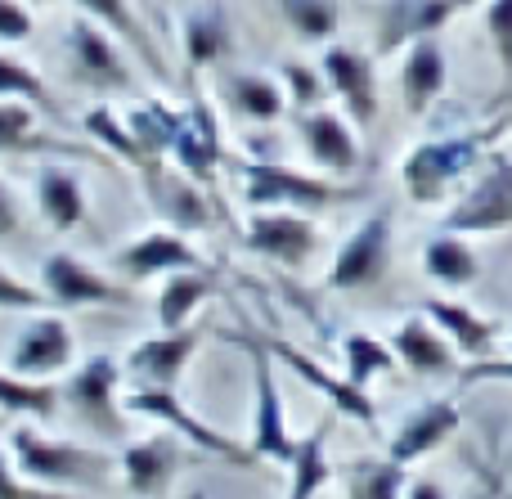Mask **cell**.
<instances>
[{"label": "cell", "instance_id": "cell-1", "mask_svg": "<svg viewBox=\"0 0 512 499\" xmlns=\"http://www.w3.org/2000/svg\"><path fill=\"white\" fill-rule=\"evenodd\" d=\"M508 117L490 126H477V131H450L436 135V140H423L405 153L400 162V180H405V194L414 198L418 207H436L454 194L459 185H468V176L486 162L490 144L504 135Z\"/></svg>", "mask_w": 512, "mask_h": 499}, {"label": "cell", "instance_id": "cell-2", "mask_svg": "<svg viewBox=\"0 0 512 499\" xmlns=\"http://www.w3.org/2000/svg\"><path fill=\"white\" fill-rule=\"evenodd\" d=\"M512 225V153L490 149L486 162L468 176L463 194L445 207L441 230L454 234H499Z\"/></svg>", "mask_w": 512, "mask_h": 499}, {"label": "cell", "instance_id": "cell-3", "mask_svg": "<svg viewBox=\"0 0 512 499\" xmlns=\"http://www.w3.org/2000/svg\"><path fill=\"white\" fill-rule=\"evenodd\" d=\"M243 176V198L248 207H292V212H324L333 203H346L351 189L337 185V180L324 176H306V171H292L274 158H248L239 167Z\"/></svg>", "mask_w": 512, "mask_h": 499}, {"label": "cell", "instance_id": "cell-4", "mask_svg": "<svg viewBox=\"0 0 512 499\" xmlns=\"http://www.w3.org/2000/svg\"><path fill=\"white\" fill-rule=\"evenodd\" d=\"M9 455L18 473L36 486H95L108 477V459L99 450L72 446V441H50L41 432H9Z\"/></svg>", "mask_w": 512, "mask_h": 499}, {"label": "cell", "instance_id": "cell-5", "mask_svg": "<svg viewBox=\"0 0 512 499\" xmlns=\"http://www.w3.org/2000/svg\"><path fill=\"white\" fill-rule=\"evenodd\" d=\"M63 54H68V72L81 90H95V95H126L131 90V63H126L117 36L95 18H72L68 36H63Z\"/></svg>", "mask_w": 512, "mask_h": 499}, {"label": "cell", "instance_id": "cell-6", "mask_svg": "<svg viewBox=\"0 0 512 499\" xmlns=\"http://www.w3.org/2000/svg\"><path fill=\"white\" fill-rule=\"evenodd\" d=\"M117 378L122 365L113 356H90L81 369H72V378L63 383V405L77 414L81 428L99 432L108 441L126 437V414L117 405Z\"/></svg>", "mask_w": 512, "mask_h": 499}, {"label": "cell", "instance_id": "cell-7", "mask_svg": "<svg viewBox=\"0 0 512 499\" xmlns=\"http://www.w3.org/2000/svg\"><path fill=\"white\" fill-rule=\"evenodd\" d=\"M230 342H239L252 356V374H256V423H252V455L256 459H279L292 464L301 441H292L288 419H283V401H279V383H274V356L261 338L252 333H225Z\"/></svg>", "mask_w": 512, "mask_h": 499}, {"label": "cell", "instance_id": "cell-8", "mask_svg": "<svg viewBox=\"0 0 512 499\" xmlns=\"http://www.w3.org/2000/svg\"><path fill=\"white\" fill-rule=\"evenodd\" d=\"M391 239H396V225H391V212H373L355 225L342 239L333 257V270H328V284L333 288H369L378 284L391 270Z\"/></svg>", "mask_w": 512, "mask_h": 499}, {"label": "cell", "instance_id": "cell-9", "mask_svg": "<svg viewBox=\"0 0 512 499\" xmlns=\"http://www.w3.org/2000/svg\"><path fill=\"white\" fill-rule=\"evenodd\" d=\"M126 410H131V414H153V419L171 423V428L185 432V437L194 441L198 450H207V455H216V459H230V464H256L252 450H243L239 441H230L225 432H216L212 423H203L198 414H189L185 405H180L176 387L131 383V396H126Z\"/></svg>", "mask_w": 512, "mask_h": 499}, {"label": "cell", "instance_id": "cell-10", "mask_svg": "<svg viewBox=\"0 0 512 499\" xmlns=\"http://www.w3.org/2000/svg\"><path fill=\"white\" fill-rule=\"evenodd\" d=\"M243 243L261 257L279 261V266L301 270L310 261V252L319 248V225L306 212H292V207H252Z\"/></svg>", "mask_w": 512, "mask_h": 499}, {"label": "cell", "instance_id": "cell-11", "mask_svg": "<svg viewBox=\"0 0 512 499\" xmlns=\"http://www.w3.org/2000/svg\"><path fill=\"white\" fill-rule=\"evenodd\" d=\"M319 68H324L328 86H333V99L351 113L355 126H373L378 122V108H382V95H378V72H373V54L355 50V45H337L328 41L324 59H319Z\"/></svg>", "mask_w": 512, "mask_h": 499}, {"label": "cell", "instance_id": "cell-12", "mask_svg": "<svg viewBox=\"0 0 512 499\" xmlns=\"http://www.w3.org/2000/svg\"><path fill=\"white\" fill-rule=\"evenodd\" d=\"M221 122H216L212 104L203 95H194L185 108H180V126H176V144H171V162H176L185 176H194L198 185L212 189L216 176H221Z\"/></svg>", "mask_w": 512, "mask_h": 499}, {"label": "cell", "instance_id": "cell-13", "mask_svg": "<svg viewBox=\"0 0 512 499\" xmlns=\"http://www.w3.org/2000/svg\"><path fill=\"white\" fill-rule=\"evenodd\" d=\"M72 356H77V342H72L68 320H59V315H36L14 338L9 369L23 378H36V383H50L54 374L72 369Z\"/></svg>", "mask_w": 512, "mask_h": 499}, {"label": "cell", "instance_id": "cell-14", "mask_svg": "<svg viewBox=\"0 0 512 499\" xmlns=\"http://www.w3.org/2000/svg\"><path fill=\"white\" fill-rule=\"evenodd\" d=\"M297 131H301V144H306V158L324 176H351L360 167V158H364L360 135H355V122H346L342 113L310 108V113H301Z\"/></svg>", "mask_w": 512, "mask_h": 499}, {"label": "cell", "instance_id": "cell-15", "mask_svg": "<svg viewBox=\"0 0 512 499\" xmlns=\"http://www.w3.org/2000/svg\"><path fill=\"white\" fill-rule=\"evenodd\" d=\"M41 288L50 293L54 306H126L131 293L117 288L113 279H104L99 270H90L86 261H77L72 252H54L41 266Z\"/></svg>", "mask_w": 512, "mask_h": 499}, {"label": "cell", "instance_id": "cell-16", "mask_svg": "<svg viewBox=\"0 0 512 499\" xmlns=\"http://www.w3.org/2000/svg\"><path fill=\"white\" fill-rule=\"evenodd\" d=\"M113 266L122 279H153V275H176V270H189V266H203L194 252V243L185 239L180 230H149L140 239L122 243L113 252Z\"/></svg>", "mask_w": 512, "mask_h": 499}, {"label": "cell", "instance_id": "cell-17", "mask_svg": "<svg viewBox=\"0 0 512 499\" xmlns=\"http://www.w3.org/2000/svg\"><path fill=\"white\" fill-rule=\"evenodd\" d=\"M144 185H149L153 207H158V216L171 225V230L198 234L216 221V207H212V198H207V185H198V180L185 176L180 167L176 171L158 167L153 176H144Z\"/></svg>", "mask_w": 512, "mask_h": 499}, {"label": "cell", "instance_id": "cell-18", "mask_svg": "<svg viewBox=\"0 0 512 499\" xmlns=\"http://www.w3.org/2000/svg\"><path fill=\"white\" fill-rule=\"evenodd\" d=\"M203 329H162V338H149L140 347H131L126 356V378L149 387H176V378L185 374V365L194 360Z\"/></svg>", "mask_w": 512, "mask_h": 499}, {"label": "cell", "instance_id": "cell-19", "mask_svg": "<svg viewBox=\"0 0 512 499\" xmlns=\"http://www.w3.org/2000/svg\"><path fill=\"white\" fill-rule=\"evenodd\" d=\"M459 423H463V410L454 401H423L418 410H409L405 419L396 423L387 455L396 459V464H414V459L432 455L436 446H445V441L459 432Z\"/></svg>", "mask_w": 512, "mask_h": 499}, {"label": "cell", "instance_id": "cell-20", "mask_svg": "<svg viewBox=\"0 0 512 499\" xmlns=\"http://www.w3.org/2000/svg\"><path fill=\"white\" fill-rule=\"evenodd\" d=\"M459 9L450 0H382L378 9V54L409 50L423 36H436Z\"/></svg>", "mask_w": 512, "mask_h": 499}, {"label": "cell", "instance_id": "cell-21", "mask_svg": "<svg viewBox=\"0 0 512 499\" xmlns=\"http://www.w3.org/2000/svg\"><path fill=\"white\" fill-rule=\"evenodd\" d=\"M450 86V59H445V45L436 36H423L405 50V63H400V99H405L409 117L432 113V104L445 95Z\"/></svg>", "mask_w": 512, "mask_h": 499}, {"label": "cell", "instance_id": "cell-22", "mask_svg": "<svg viewBox=\"0 0 512 499\" xmlns=\"http://www.w3.org/2000/svg\"><path fill=\"white\" fill-rule=\"evenodd\" d=\"M185 468V450L171 437H144L122 450V477L126 491L140 499H158L171 486V477Z\"/></svg>", "mask_w": 512, "mask_h": 499}, {"label": "cell", "instance_id": "cell-23", "mask_svg": "<svg viewBox=\"0 0 512 499\" xmlns=\"http://www.w3.org/2000/svg\"><path fill=\"white\" fill-rule=\"evenodd\" d=\"M261 342L270 347V356H274V360H283V365L297 369V374L306 378V383H315L319 392H324L328 401H333V410L351 414V419H360V423H378V410H373V401L364 396V387H360V383H351V378H346V383H342V378H333L324 365H319V360H310L306 351L288 347V342H274V338H261Z\"/></svg>", "mask_w": 512, "mask_h": 499}, {"label": "cell", "instance_id": "cell-24", "mask_svg": "<svg viewBox=\"0 0 512 499\" xmlns=\"http://www.w3.org/2000/svg\"><path fill=\"white\" fill-rule=\"evenodd\" d=\"M180 45H185V59L194 72L216 68L230 54L234 32H230V14H225L221 0H203V5L189 9L185 23H180Z\"/></svg>", "mask_w": 512, "mask_h": 499}, {"label": "cell", "instance_id": "cell-25", "mask_svg": "<svg viewBox=\"0 0 512 499\" xmlns=\"http://www.w3.org/2000/svg\"><path fill=\"white\" fill-rule=\"evenodd\" d=\"M36 207L50 221V230H77L86 221V185L63 162H41L36 167Z\"/></svg>", "mask_w": 512, "mask_h": 499}, {"label": "cell", "instance_id": "cell-26", "mask_svg": "<svg viewBox=\"0 0 512 499\" xmlns=\"http://www.w3.org/2000/svg\"><path fill=\"white\" fill-rule=\"evenodd\" d=\"M391 347H396L400 365H409L414 374H450L454 351H459L432 324V315H414V320H405L396 329V338H391Z\"/></svg>", "mask_w": 512, "mask_h": 499}, {"label": "cell", "instance_id": "cell-27", "mask_svg": "<svg viewBox=\"0 0 512 499\" xmlns=\"http://www.w3.org/2000/svg\"><path fill=\"white\" fill-rule=\"evenodd\" d=\"M427 315H432L436 329H441L445 338H450L454 347H459L463 356H472V360H486L490 347H495V338H499L495 320L477 315L472 306H463V302H450V297H432V302H427Z\"/></svg>", "mask_w": 512, "mask_h": 499}, {"label": "cell", "instance_id": "cell-28", "mask_svg": "<svg viewBox=\"0 0 512 499\" xmlns=\"http://www.w3.org/2000/svg\"><path fill=\"white\" fill-rule=\"evenodd\" d=\"M225 99L239 117H248L256 126H270L288 113V95H283V81H274L270 72H256V68H243V72H230L225 77Z\"/></svg>", "mask_w": 512, "mask_h": 499}, {"label": "cell", "instance_id": "cell-29", "mask_svg": "<svg viewBox=\"0 0 512 499\" xmlns=\"http://www.w3.org/2000/svg\"><path fill=\"white\" fill-rule=\"evenodd\" d=\"M423 270H427V279H436V284H445V288H468L481 279V257L472 252L468 234L441 230L436 239H427Z\"/></svg>", "mask_w": 512, "mask_h": 499}, {"label": "cell", "instance_id": "cell-30", "mask_svg": "<svg viewBox=\"0 0 512 499\" xmlns=\"http://www.w3.org/2000/svg\"><path fill=\"white\" fill-rule=\"evenodd\" d=\"M212 293H216V270L189 266L167 275V284L158 293V324L162 329H185L189 315L198 311V302H207Z\"/></svg>", "mask_w": 512, "mask_h": 499}, {"label": "cell", "instance_id": "cell-31", "mask_svg": "<svg viewBox=\"0 0 512 499\" xmlns=\"http://www.w3.org/2000/svg\"><path fill=\"white\" fill-rule=\"evenodd\" d=\"M81 126H86L90 135L99 140V149H108L113 158H122L126 167H135L140 176H153V162H149V153L140 149V140H135V131H131V122H126V113H117V108H108V104H99V108H90L86 117H81Z\"/></svg>", "mask_w": 512, "mask_h": 499}, {"label": "cell", "instance_id": "cell-32", "mask_svg": "<svg viewBox=\"0 0 512 499\" xmlns=\"http://www.w3.org/2000/svg\"><path fill=\"white\" fill-rule=\"evenodd\" d=\"M126 122H131L135 140L149 153L153 167H167L171 144H176V126H180V108L162 104V99H140V104L126 113Z\"/></svg>", "mask_w": 512, "mask_h": 499}, {"label": "cell", "instance_id": "cell-33", "mask_svg": "<svg viewBox=\"0 0 512 499\" xmlns=\"http://www.w3.org/2000/svg\"><path fill=\"white\" fill-rule=\"evenodd\" d=\"M77 9L86 18H95V23H104L113 36H122L126 45H135V54H140L144 63H149L153 72H162V59H158V45L149 41V32H144V23L135 18L131 0H77Z\"/></svg>", "mask_w": 512, "mask_h": 499}, {"label": "cell", "instance_id": "cell-34", "mask_svg": "<svg viewBox=\"0 0 512 499\" xmlns=\"http://www.w3.org/2000/svg\"><path fill=\"white\" fill-rule=\"evenodd\" d=\"M0 149L5 153H81L68 144L50 140V135H36V104L23 99H0Z\"/></svg>", "mask_w": 512, "mask_h": 499}, {"label": "cell", "instance_id": "cell-35", "mask_svg": "<svg viewBox=\"0 0 512 499\" xmlns=\"http://www.w3.org/2000/svg\"><path fill=\"white\" fill-rule=\"evenodd\" d=\"M328 428H333V419H324L297 446V455H292V464H288V473H292L288 499H315L319 491H324L328 477H333V473H328V455H324V450H328Z\"/></svg>", "mask_w": 512, "mask_h": 499}, {"label": "cell", "instance_id": "cell-36", "mask_svg": "<svg viewBox=\"0 0 512 499\" xmlns=\"http://www.w3.org/2000/svg\"><path fill=\"white\" fill-rule=\"evenodd\" d=\"M63 392L54 383H36L14 369H0V410L9 414H32V419H54Z\"/></svg>", "mask_w": 512, "mask_h": 499}, {"label": "cell", "instance_id": "cell-37", "mask_svg": "<svg viewBox=\"0 0 512 499\" xmlns=\"http://www.w3.org/2000/svg\"><path fill=\"white\" fill-rule=\"evenodd\" d=\"M346 499H405V464L396 459H355L346 473Z\"/></svg>", "mask_w": 512, "mask_h": 499}, {"label": "cell", "instance_id": "cell-38", "mask_svg": "<svg viewBox=\"0 0 512 499\" xmlns=\"http://www.w3.org/2000/svg\"><path fill=\"white\" fill-rule=\"evenodd\" d=\"M279 14L301 41H333L342 27V9L337 0H279Z\"/></svg>", "mask_w": 512, "mask_h": 499}, {"label": "cell", "instance_id": "cell-39", "mask_svg": "<svg viewBox=\"0 0 512 499\" xmlns=\"http://www.w3.org/2000/svg\"><path fill=\"white\" fill-rule=\"evenodd\" d=\"M279 81H283V95H288V104L301 108V113H310V108H324L328 99H333V86H328L324 68H315V63L288 59L279 68Z\"/></svg>", "mask_w": 512, "mask_h": 499}, {"label": "cell", "instance_id": "cell-40", "mask_svg": "<svg viewBox=\"0 0 512 499\" xmlns=\"http://www.w3.org/2000/svg\"><path fill=\"white\" fill-rule=\"evenodd\" d=\"M342 356H346V374H351V383H369L373 374H387V369L400 365L396 347H387V342H378L373 333H351V338L342 342Z\"/></svg>", "mask_w": 512, "mask_h": 499}, {"label": "cell", "instance_id": "cell-41", "mask_svg": "<svg viewBox=\"0 0 512 499\" xmlns=\"http://www.w3.org/2000/svg\"><path fill=\"white\" fill-rule=\"evenodd\" d=\"M0 99H23V104L45 108L50 104V86L41 81V72L32 63L14 59V54H0Z\"/></svg>", "mask_w": 512, "mask_h": 499}, {"label": "cell", "instance_id": "cell-42", "mask_svg": "<svg viewBox=\"0 0 512 499\" xmlns=\"http://www.w3.org/2000/svg\"><path fill=\"white\" fill-rule=\"evenodd\" d=\"M481 23H486L490 50H495L499 72H504V90H512V0H486Z\"/></svg>", "mask_w": 512, "mask_h": 499}, {"label": "cell", "instance_id": "cell-43", "mask_svg": "<svg viewBox=\"0 0 512 499\" xmlns=\"http://www.w3.org/2000/svg\"><path fill=\"white\" fill-rule=\"evenodd\" d=\"M41 306H54L50 293H36L0 266V311H41Z\"/></svg>", "mask_w": 512, "mask_h": 499}, {"label": "cell", "instance_id": "cell-44", "mask_svg": "<svg viewBox=\"0 0 512 499\" xmlns=\"http://www.w3.org/2000/svg\"><path fill=\"white\" fill-rule=\"evenodd\" d=\"M0 499H68V495L27 482V477L18 473V464H9V455H0Z\"/></svg>", "mask_w": 512, "mask_h": 499}, {"label": "cell", "instance_id": "cell-45", "mask_svg": "<svg viewBox=\"0 0 512 499\" xmlns=\"http://www.w3.org/2000/svg\"><path fill=\"white\" fill-rule=\"evenodd\" d=\"M36 32V18L27 14L23 0H0V41L14 45V41H27Z\"/></svg>", "mask_w": 512, "mask_h": 499}, {"label": "cell", "instance_id": "cell-46", "mask_svg": "<svg viewBox=\"0 0 512 499\" xmlns=\"http://www.w3.org/2000/svg\"><path fill=\"white\" fill-rule=\"evenodd\" d=\"M477 378H499V383H512V356L508 360H472L463 369V383H477Z\"/></svg>", "mask_w": 512, "mask_h": 499}, {"label": "cell", "instance_id": "cell-47", "mask_svg": "<svg viewBox=\"0 0 512 499\" xmlns=\"http://www.w3.org/2000/svg\"><path fill=\"white\" fill-rule=\"evenodd\" d=\"M14 230H18V198H14V189L5 185V176H0V239Z\"/></svg>", "mask_w": 512, "mask_h": 499}, {"label": "cell", "instance_id": "cell-48", "mask_svg": "<svg viewBox=\"0 0 512 499\" xmlns=\"http://www.w3.org/2000/svg\"><path fill=\"white\" fill-rule=\"evenodd\" d=\"M405 499H445V491H441V482H414Z\"/></svg>", "mask_w": 512, "mask_h": 499}, {"label": "cell", "instance_id": "cell-49", "mask_svg": "<svg viewBox=\"0 0 512 499\" xmlns=\"http://www.w3.org/2000/svg\"><path fill=\"white\" fill-rule=\"evenodd\" d=\"M454 9H477V5H486V0H450Z\"/></svg>", "mask_w": 512, "mask_h": 499}, {"label": "cell", "instance_id": "cell-50", "mask_svg": "<svg viewBox=\"0 0 512 499\" xmlns=\"http://www.w3.org/2000/svg\"><path fill=\"white\" fill-rule=\"evenodd\" d=\"M468 499H495V491H472Z\"/></svg>", "mask_w": 512, "mask_h": 499}, {"label": "cell", "instance_id": "cell-51", "mask_svg": "<svg viewBox=\"0 0 512 499\" xmlns=\"http://www.w3.org/2000/svg\"><path fill=\"white\" fill-rule=\"evenodd\" d=\"M495 499H512V491H504V486H495Z\"/></svg>", "mask_w": 512, "mask_h": 499}, {"label": "cell", "instance_id": "cell-52", "mask_svg": "<svg viewBox=\"0 0 512 499\" xmlns=\"http://www.w3.org/2000/svg\"><path fill=\"white\" fill-rule=\"evenodd\" d=\"M508 351H512V324H508Z\"/></svg>", "mask_w": 512, "mask_h": 499}, {"label": "cell", "instance_id": "cell-53", "mask_svg": "<svg viewBox=\"0 0 512 499\" xmlns=\"http://www.w3.org/2000/svg\"><path fill=\"white\" fill-rule=\"evenodd\" d=\"M32 5H50V0H32Z\"/></svg>", "mask_w": 512, "mask_h": 499}]
</instances>
